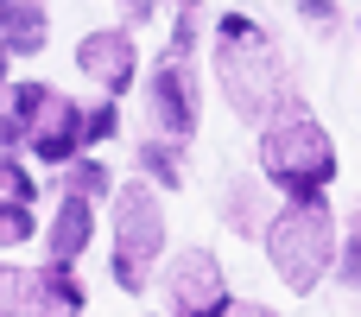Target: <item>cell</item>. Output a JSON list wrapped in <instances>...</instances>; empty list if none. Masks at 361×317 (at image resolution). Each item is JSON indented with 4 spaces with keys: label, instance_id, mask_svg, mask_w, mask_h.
I'll return each instance as SVG.
<instances>
[{
    "label": "cell",
    "instance_id": "obj_1",
    "mask_svg": "<svg viewBox=\"0 0 361 317\" xmlns=\"http://www.w3.org/2000/svg\"><path fill=\"white\" fill-rule=\"evenodd\" d=\"M216 64H222V89H228V102H235L241 121H267V127H273V114L292 108L286 64H279L273 38H267L254 19L228 13V19L216 25Z\"/></svg>",
    "mask_w": 361,
    "mask_h": 317
},
{
    "label": "cell",
    "instance_id": "obj_2",
    "mask_svg": "<svg viewBox=\"0 0 361 317\" xmlns=\"http://www.w3.org/2000/svg\"><path fill=\"white\" fill-rule=\"evenodd\" d=\"M260 165L292 203H324V184L336 178V146L317 121H279L260 140Z\"/></svg>",
    "mask_w": 361,
    "mask_h": 317
},
{
    "label": "cell",
    "instance_id": "obj_3",
    "mask_svg": "<svg viewBox=\"0 0 361 317\" xmlns=\"http://www.w3.org/2000/svg\"><path fill=\"white\" fill-rule=\"evenodd\" d=\"M267 254H273V273H279L292 292H311V286L330 273V254H336L330 210H324V203H292L286 216H273Z\"/></svg>",
    "mask_w": 361,
    "mask_h": 317
},
{
    "label": "cell",
    "instance_id": "obj_4",
    "mask_svg": "<svg viewBox=\"0 0 361 317\" xmlns=\"http://www.w3.org/2000/svg\"><path fill=\"white\" fill-rule=\"evenodd\" d=\"M159 254H165V210H159L152 184H121V203H114V280H121V292H146Z\"/></svg>",
    "mask_w": 361,
    "mask_h": 317
},
{
    "label": "cell",
    "instance_id": "obj_5",
    "mask_svg": "<svg viewBox=\"0 0 361 317\" xmlns=\"http://www.w3.org/2000/svg\"><path fill=\"white\" fill-rule=\"evenodd\" d=\"M165 299H171V317H222L228 311V286H222V267L216 254H178L171 261V280H165Z\"/></svg>",
    "mask_w": 361,
    "mask_h": 317
},
{
    "label": "cell",
    "instance_id": "obj_6",
    "mask_svg": "<svg viewBox=\"0 0 361 317\" xmlns=\"http://www.w3.org/2000/svg\"><path fill=\"white\" fill-rule=\"evenodd\" d=\"M146 108H152V127H159V133H171V140L197 133V83H190L184 57H165V64L152 70Z\"/></svg>",
    "mask_w": 361,
    "mask_h": 317
},
{
    "label": "cell",
    "instance_id": "obj_7",
    "mask_svg": "<svg viewBox=\"0 0 361 317\" xmlns=\"http://www.w3.org/2000/svg\"><path fill=\"white\" fill-rule=\"evenodd\" d=\"M76 64H82V76H95L108 95H121V89L133 83V38H127V32H89L82 51H76Z\"/></svg>",
    "mask_w": 361,
    "mask_h": 317
},
{
    "label": "cell",
    "instance_id": "obj_8",
    "mask_svg": "<svg viewBox=\"0 0 361 317\" xmlns=\"http://www.w3.org/2000/svg\"><path fill=\"white\" fill-rule=\"evenodd\" d=\"M25 140H32V152H38V159L63 165V159L82 146V108H76V102H57V95H51V102L38 108V121L25 127Z\"/></svg>",
    "mask_w": 361,
    "mask_h": 317
},
{
    "label": "cell",
    "instance_id": "obj_9",
    "mask_svg": "<svg viewBox=\"0 0 361 317\" xmlns=\"http://www.w3.org/2000/svg\"><path fill=\"white\" fill-rule=\"evenodd\" d=\"M82 311V286L70 280V267L63 261H51L44 273H38V299H32V317H76Z\"/></svg>",
    "mask_w": 361,
    "mask_h": 317
},
{
    "label": "cell",
    "instance_id": "obj_10",
    "mask_svg": "<svg viewBox=\"0 0 361 317\" xmlns=\"http://www.w3.org/2000/svg\"><path fill=\"white\" fill-rule=\"evenodd\" d=\"M0 38H6V51H38L44 44V0H0Z\"/></svg>",
    "mask_w": 361,
    "mask_h": 317
},
{
    "label": "cell",
    "instance_id": "obj_11",
    "mask_svg": "<svg viewBox=\"0 0 361 317\" xmlns=\"http://www.w3.org/2000/svg\"><path fill=\"white\" fill-rule=\"evenodd\" d=\"M82 248H89V203H82V197H63V210H57V222H51V254L70 267Z\"/></svg>",
    "mask_w": 361,
    "mask_h": 317
},
{
    "label": "cell",
    "instance_id": "obj_12",
    "mask_svg": "<svg viewBox=\"0 0 361 317\" xmlns=\"http://www.w3.org/2000/svg\"><path fill=\"white\" fill-rule=\"evenodd\" d=\"M222 216H228V229H235V235H260V191H254L247 178H235V184H228Z\"/></svg>",
    "mask_w": 361,
    "mask_h": 317
},
{
    "label": "cell",
    "instance_id": "obj_13",
    "mask_svg": "<svg viewBox=\"0 0 361 317\" xmlns=\"http://www.w3.org/2000/svg\"><path fill=\"white\" fill-rule=\"evenodd\" d=\"M32 299H38V280L0 267V317H32Z\"/></svg>",
    "mask_w": 361,
    "mask_h": 317
},
{
    "label": "cell",
    "instance_id": "obj_14",
    "mask_svg": "<svg viewBox=\"0 0 361 317\" xmlns=\"http://www.w3.org/2000/svg\"><path fill=\"white\" fill-rule=\"evenodd\" d=\"M63 197H82V203H89V197H108V172H102L95 159H76L70 178H63Z\"/></svg>",
    "mask_w": 361,
    "mask_h": 317
},
{
    "label": "cell",
    "instance_id": "obj_15",
    "mask_svg": "<svg viewBox=\"0 0 361 317\" xmlns=\"http://www.w3.org/2000/svg\"><path fill=\"white\" fill-rule=\"evenodd\" d=\"M140 165H146L159 184H171V191H178V178H184V172H178V152H171L165 140H146V146H140Z\"/></svg>",
    "mask_w": 361,
    "mask_h": 317
},
{
    "label": "cell",
    "instance_id": "obj_16",
    "mask_svg": "<svg viewBox=\"0 0 361 317\" xmlns=\"http://www.w3.org/2000/svg\"><path fill=\"white\" fill-rule=\"evenodd\" d=\"M32 235V203H0V241H25Z\"/></svg>",
    "mask_w": 361,
    "mask_h": 317
},
{
    "label": "cell",
    "instance_id": "obj_17",
    "mask_svg": "<svg viewBox=\"0 0 361 317\" xmlns=\"http://www.w3.org/2000/svg\"><path fill=\"white\" fill-rule=\"evenodd\" d=\"M0 203H32V178L13 159H0Z\"/></svg>",
    "mask_w": 361,
    "mask_h": 317
},
{
    "label": "cell",
    "instance_id": "obj_18",
    "mask_svg": "<svg viewBox=\"0 0 361 317\" xmlns=\"http://www.w3.org/2000/svg\"><path fill=\"white\" fill-rule=\"evenodd\" d=\"M343 280H349V286H361V222L349 229V241H343Z\"/></svg>",
    "mask_w": 361,
    "mask_h": 317
},
{
    "label": "cell",
    "instance_id": "obj_19",
    "mask_svg": "<svg viewBox=\"0 0 361 317\" xmlns=\"http://www.w3.org/2000/svg\"><path fill=\"white\" fill-rule=\"evenodd\" d=\"M108 133H114V102H102V108L82 121V140H108Z\"/></svg>",
    "mask_w": 361,
    "mask_h": 317
},
{
    "label": "cell",
    "instance_id": "obj_20",
    "mask_svg": "<svg viewBox=\"0 0 361 317\" xmlns=\"http://www.w3.org/2000/svg\"><path fill=\"white\" fill-rule=\"evenodd\" d=\"M305 19L317 32H336V0H305Z\"/></svg>",
    "mask_w": 361,
    "mask_h": 317
},
{
    "label": "cell",
    "instance_id": "obj_21",
    "mask_svg": "<svg viewBox=\"0 0 361 317\" xmlns=\"http://www.w3.org/2000/svg\"><path fill=\"white\" fill-rule=\"evenodd\" d=\"M222 317H273V311H267V305H228Z\"/></svg>",
    "mask_w": 361,
    "mask_h": 317
},
{
    "label": "cell",
    "instance_id": "obj_22",
    "mask_svg": "<svg viewBox=\"0 0 361 317\" xmlns=\"http://www.w3.org/2000/svg\"><path fill=\"white\" fill-rule=\"evenodd\" d=\"M171 6H197V0H171Z\"/></svg>",
    "mask_w": 361,
    "mask_h": 317
}]
</instances>
